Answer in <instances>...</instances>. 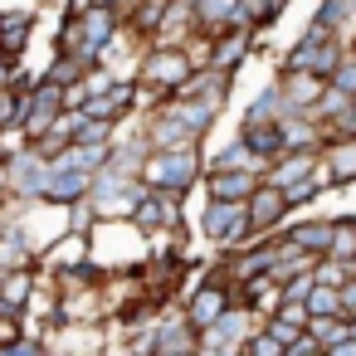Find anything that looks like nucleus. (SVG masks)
<instances>
[{
	"label": "nucleus",
	"instance_id": "f257e3e1",
	"mask_svg": "<svg viewBox=\"0 0 356 356\" xmlns=\"http://www.w3.org/2000/svg\"><path fill=\"white\" fill-rule=\"evenodd\" d=\"M200 176H205L200 142H195V147H152V156L142 161V181H147L152 191L191 195V186H200Z\"/></svg>",
	"mask_w": 356,
	"mask_h": 356
},
{
	"label": "nucleus",
	"instance_id": "f03ea898",
	"mask_svg": "<svg viewBox=\"0 0 356 356\" xmlns=\"http://www.w3.org/2000/svg\"><path fill=\"white\" fill-rule=\"evenodd\" d=\"M200 239L210 249H239L249 244V200H205L200 210Z\"/></svg>",
	"mask_w": 356,
	"mask_h": 356
},
{
	"label": "nucleus",
	"instance_id": "7ed1b4c3",
	"mask_svg": "<svg viewBox=\"0 0 356 356\" xmlns=\"http://www.w3.org/2000/svg\"><path fill=\"white\" fill-rule=\"evenodd\" d=\"M229 307H234V288L220 283V278H210V273H200V283L186 288V298H181V312H186V322L195 332H205L210 322H220Z\"/></svg>",
	"mask_w": 356,
	"mask_h": 356
},
{
	"label": "nucleus",
	"instance_id": "20e7f679",
	"mask_svg": "<svg viewBox=\"0 0 356 356\" xmlns=\"http://www.w3.org/2000/svg\"><path fill=\"white\" fill-rule=\"evenodd\" d=\"M264 317L259 312H249V307H229L220 322H210L205 332H200V356H234V351H244V341H249V332L259 327Z\"/></svg>",
	"mask_w": 356,
	"mask_h": 356
},
{
	"label": "nucleus",
	"instance_id": "39448f33",
	"mask_svg": "<svg viewBox=\"0 0 356 356\" xmlns=\"http://www.w3.org/2000/svg\"><path fill=\"white\" fill-rule=\"evenodd\" d=\"M59 113H64V88H59V83H49V79H40V83H35V93H30V103H25V118H20L15 137H20V142L44 137V132L59 122Z\"/></svg>",
	"mask_w": 356,
	"mask_h": 356
},
{
	"label": "nucleus",
	"instance_id": "423d86ee",
	"mask_svg": "<svg viewBox=\"0 0 356 356\" xmlns=\"http://www.w3.org/2000/svg\"><path fill=\"white\" fill-rule=\"evenodd\" d=\"M273 83H278V93H283V108L298 113V118H312V108H317L322 93L332 88V83H327L322 74H312V69H278Z\"/></svg>",
	"mask_w": 356,
	"mask_h": 356
},
{
	"label": "nucleus",
	"instance_id": "0eeeda50",
	"mask_svg": "<svg viewBox=\"0 0 356 356\" xmlns=\"http://www.w3.org/2000/svg\"><path fill=\"white\" fill-rule=\"evenodd\" d=\"M88 191H93V171L69 166V161H49V176H44V195H40V205H49V210H69V205L83 200Z\"/></svg>",
	"mask_w": 356,
	"mask_h": 356
},
{
	"label": "nucleus",
	"instance_id": "6e6552de",
	"mask_svg": "<svg viewBox=\"0 0 356 356\" xmlns=\"http://www.w3.org/2000/svg\"><path fill=\"white\" fill-rule=\"evenodd\" d=\"M93 259V234H83V229H64L59 239H49L44 249H40V268L44 273H69V268H83Z\"/></svg>",
	"mask_w": 356,
	"mask_h": 356
},
{
	"label": "nucleus",
	"instance_id": "1a4fd4ad",
	"mask_svg": "<svg viewBox=\"0 0 356 356\" xmlns=\"http://www.w3.org/2000/svg\"><path fill=\"white\" fill-rule=\"evenodd\" d=\"M254 59V25H229V30H220L215 40H210V69H220V74H239L244 64Z\"/></svg>",
	"mask_w": 356,
	"mask_h": 356
},
{
	"label": "nucleus",
	"instance_id": "9d476101",
	"mask_svg": "<svg viewBox=\"0 0 356 356\" xmlns=\"http://www.w3.org/2000/svg\"><path fill=\"white\" fill-rule=\"evenodd\" d=\"M259 171H244V166H205L200 176V191L205 200H249L259 191Z\"/></svg>",
	"mask_w": 356,
	"mask_h": 356
},
{
	"label": "nucleus",
	"instance_id": "9b49d317",
	"mask_svg": "<svg viewBox=\"0 0 356 356\" xmlns=\"http://www.w3.org/2000/svg\"><path fill=\"white\" fill-rule=\"evenodd\" d=\"M288 220H293V210H288L283 191L268 186V181H259V191L249 195V234H254V239H259V234H273V229H283Z\"/></svg>",
	"mask_w": 356,
	"mask_h": 356
},
{
	"label": "nucleus",
	"instance_id": "f8f14e48",
	"mask_svg": "<svg viewBox=\"0 0 356 356\" xmlns=\"http://www.w3.org/2000/svg\"><path fill=\"white\" fill-rule=\"evenodd\" d=\"M35 10H0V54L10 64H20L35 44Z\"/></svg>",
	"mask_w": 356,
	"mask_h": 356
},
{
	"label": "nucleus",
	"instance_id": "ddd939ff",
	"mask_svg": "<svg viewBox=\"0 0 356 356\" xmlns=\"http://www.w3.org/2000/svg\"><path fill=\"white\" fill-rule=\"evenodd\" d=\"M142 132H147V142L152 147H195L200 137L161 103V108H152V113H142Z\"/></svg>",
	"mask_w": 356,
	"mask_h": 356
},
{
	"label": "nucleus",
	"instance_id": "4468645a",
	"mask_svg": "<svg viewBox=\"0 0 356 356\" xmlns=\"http://www.w3.org/2000/svg\"><path fill=\"white\" fill-rule=\"evenodd\" d=\"M283 234L298 244V249H307V254H327L332 249V234H337V220L332 215H307V220H288L283 225Z\"/></svg>",
	"mask_w": 356,
	"mask_h": 356
},
{
	"label": "nucleus",
	"instance_id": "2eb2a0df",
	"mask_svg": "<svg viewBox=\"0 0 356 356\" xmlns=\"http://www.w3.org/2000/svg\"><path fill=\"white\" fill-rule=\"evenodd\" d=\"M322 166L332 171V186H337V191L356 186V137H332V142H322Z\"/></svg>",
	"mask_w": 356,
	"mask_h": 356
},
{
	"label": "nucleus",
	"instance_id": "dca6fc26",
	"mask_svg": "<svg viewBox=\"0 0 356 356\" xmlns=\"http://www.w3.org/2000/svg\"><path fill=\"white\" fill-rule=\"evenodd\" d=\"M234 6L239 0H191V10H195V35L215 40L220 30L234 25Z\"/></svg>",
	"mask_w": 356,
	"mask_h": 356
},
{
	"label": "nucleus",
	"instance_id": "f3484780",
	"mask_svg": "<svg viewBox=\"0 0 356 356\" xmlns=\"http://www.w3.org/2000/svg\"><path fill=\"white\" fill-rule=\"evenodd\" d=\"M288 108H283V93H278V83H268V88H259L254 98H249V108L239 113V127H264V122H278Z\"/></svg>",
	"mask_w": 356,
	"mask_h": 356
},
{
	"label": "nucleus",
	"instance_id": "a211bd4d",
	"mask_svg": "<svg viewBox=\"0 0 356 356\" xmlns=\"http://www.w3.org/2000/svg\"><path fill=\"white\" fill-rule=\"evenodd\" d=\"M312 20L327 25V30H337V35H346V25L356 20V6H351V0H317Z\"/></svg>",
	"mask_w": 356,
	"mask_h": 356
},
{
	"label": "nucleus",
	"instance_id": "6ab92c4d",
	"mask_svg": "<svg viewBox=\"0 0 356 356\" xmlns=\"http://www.w3.org/2000/svg\"><path fill=\"white\" fill-rule=\"evenodd\" d=\"M322 195H327V186L317 181V171H312V176H302V181H293V186H283V200H288V210H293V215H298L302 205H317Z\"/></svg>",
	"mask_w": 356,
	"mask_h": 356
},
{
	"label": "nucleus",
	"instance_id": "aec40b11",
	"mask_svg": "<svg viewBox=\"0 0 356 356\" xmlns=\"http://www.w3.org/2000/svg\"><path fill=\"white\" fill-rule=\"evenodd\" d=\"M83 69H88L83 59H74V54H59V49H54V59H49V69H44L40 79H49V83L69 88V83H79V79H83Z\"/></svg>",
	"mask_w": 356,
	"mask_h": 356
},
{
	"label": "nucleus",
	"instance_id": "412c9836",
	"mask_svg": "<svg viewBox=\"0 0 356 356\" xmlns=\"http://www.w3.org/2000/svg\"><path fill=\"white\" fill-rule=\"evenodd\" d=\"M337 220V234H332V249L337 259H356V215H332Z\"/></svg>",
	"mask_w": 356,
	"mask_h": 356
},
{
	"label": "nucleus",
	"instance_id": "4be33fe9",
	"mask_svg": "<svg viewBox=\"0 0 356 356\" xmlns=\"http://www.w3.org/2000/svg\"><path fill=\"white\" fill-rule=\"evenodd\" d=\"M307 312H341V288L337 283H312L307 288Z\"/></svg>",
	"mask_w": 356,
	"mask_h": 356
},
{
	"label": "nucleus",
	"instance_id": "5701e85b",
	"mask_svg": "<svg viewBox=\"0 0 356 356\" xmlns=\"http://www.w3.org/2000/svg\"><path fill=\"white\" fill-rule=\"evenodd\" d=\"M264 327H268V332H273V337L283 341V356H288V346H293V341H298V337L307 332L302 322H293V317H283V312H268V317H264Z\"/></svg>",
	"mask_w": 356,
	"mask_h": 356
},
{
	"label": "nucleus",
	"instance_id": "b1692460",
	"mask_svg": "<svg viewBox=\"0 0 356 356\" xmlns=\"http://www.w3.org/2000/svg\"><path fill=\"white\" fill-rule=\"evenodd\" d=\"M337 93H346V98H356V54H346L337 69H332V79H327Z\"/></svg>",
	"mask_w": 356,
	"mask_h": 356
},
{
	"label": "nucleus",
	"instance_id": "393cba45",
	"mask_svg": "<svg viewBox=\"0 0 356 356\" xmlns=\"http://www.w3.org/2000/svg\"><path fill=\"white\" fill-rule=\"evenodd\" d=\"M25 332V312H15V307H6V302H0V351H6L15 337Z\"/></svg>",
	"mask_w": 356,
	"mask_h": 356
},
{
	"label": "nucleus",
	"instance_id": "a878e982",
	"mask_svg": "<svg viewBox=\"0 0 356 356\" xmlns=\"http://www.w3.org/2000/svg\"><path fill=\"white\" fill-rule=\"evenodd\" d=\"M341 312H346V317H356V273L341 283Z\"/></svg>",
	"mask_w": 356,
	"mask_h": 356
},
{
	"label": "nucleus",
	"instance_id": "bb28decb",
	"mask_svg": "<svg viewBox=\"0 0 356 356\" xmlns=\"http://www.w3.org/2000/svg\"><path fill=\"white\" fill-rule=\"evenodd\" d=\"M288 6H293V0H268V20H273V25H278V20H283V15H288Z\"/></svg>",
	"mask_w": 356,
	"mask_h": 356
},
{
	"label": "nucleus",
	"instance_id": "cd10ccee",
	"mask_svg": "<svg viewBox=\"0 0 356 356\" xmlns=\"http://www.w3.org/2000/svg\"><path fill=\"white\" fill-rule=\"evenodd\" d=\"M64 6H69V10H88V6H93V0H64Z\"/></svg>",
	"mask_w": 356,
	"mask_h": 356
},
{
	"label": "nucleus",
	"instance_id": "c85d7f7f",
	"mask_svg": "<svg viewBox=\"0 0 356 356\" xmlns=\"http://www.w3.org/2000/svg\"><path fill=\"white\" fill-rule=\"evenodd\" d=\"M346 54H356V25H351V35H346Z\"/></svg>",
	"mask_w": 356,
	"mask_h": 356
},
{
	"label": "nucleus",
	"instance_id": "c756f323",
	"mask_svg": "<svg viewBox=\"0 0 356 356\" xmlns=\"http://www.w3.org/2000/svg\"><path fill=\"white\" fill-rule=\"evenodd\" d=\"M93 6H127V0H93Z\"/></svg>",
	"mask_w": 356,
	"mask_h": 356
},
{
	"label": "nucleus",
	"instance_id": "7c9ffc66",
	"mask_svg": "<svg viewBox=\"0 0 356 356\" xmlns=\"http://www.w3.org/2000/svg\"><path fill=\"white\" fill-rule=\"evenodd\" d=\"M6 69H15V64H10V59H6V54H0V74H6Z\"/></svg>",
	"mask_w": 356,
	"mask_h": 356
},
{
	"label": "nucleus",
	"instance_id": "2f4dec72",
	"mask_svg": "<svg viewBox=\"0 0 356 356\" xmlns=\"http://www.w3.org/2000/svg\"><path fill=\"white\" fill-rule=\"evenodd\" d=\"M351 337H356V317H351Z\"/></svg>",
	"mask_w": 356,
	"mask_h": 356
}]
</instances>
